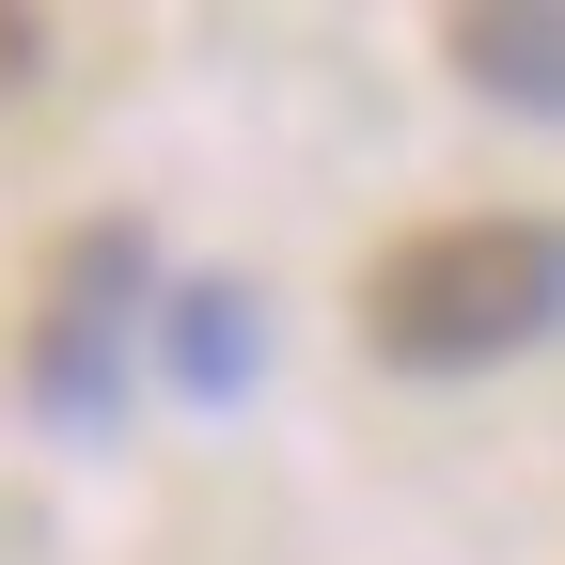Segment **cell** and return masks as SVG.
<instances>
[{"label":"cell","mask_w":565,"mask_h":565,"mask_svg":"<svg viewBox=\"0 0 565 565\" xmlns=\"http://www.w3.org/2000/svg\"><path fill=\"white\" fill-rule=\"evenodd\" d=\"M565 330V221H424L362 267V345L408 377H471Z\"/></svg>","instance_id":"obj_1"},{"label":"cell","mask_w":565,"mask_h":565,"mask_svg":"<svg viewBox=\"0 0 565 565\" xmlns=\"http://www.w3.org/2000/svg\"><path fill=\"white\" fill-rule=\"evenodd\" d=\"M32 63H47V17H32V0H0V95L32 79Z\"/></svg>","instance_id":"obj_3"},{"label":"cell","mask_w":565,"mask_h":565,"mask_svg":"<svg viewBox=\"0 0 565 565\" xmlns=\"http://www.w3.org/2000/svg\"><path fill=\"white\" fill-rule=\"evenodd\" d=\"M471 95H519V110H565V0H471L440 32Z\"/></svg>","instance_id":"obj_2"}]
</instances>
